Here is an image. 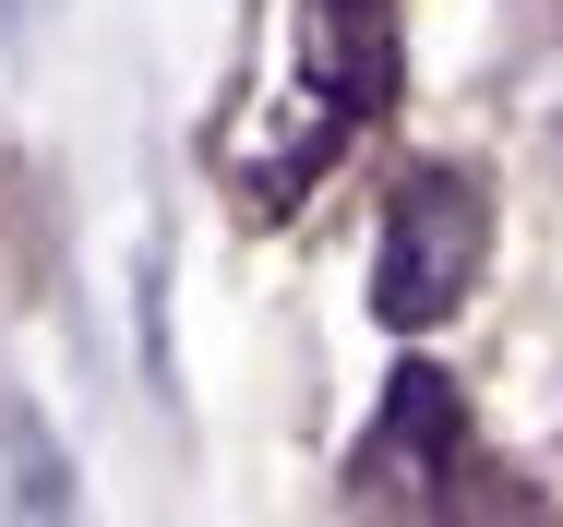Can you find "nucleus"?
<instances>
[{
	"label": "nucleus",
	"instance_id": "obj_1",
	"mask_svg": "<svg viewBox=\"0 0 563 527\" xmlns=\"http://www.w3.org/2000/svg\"><path fill=\"white\" fill-rule=\"evenodd\" d=\"M479 276V193L467 180H408L384 216V252H372V312L384 323H444Z\"/></svg>",
	"mask_w": 563,
	"mask_h": 527
},
{
	"label": "nucleus",
	"instance_id": "obj_2",
	"mask_svg": "<svg viewBox=\"0 0 563 527\" xmlns=\"http://www.w3.org/2000/svg\"><path fill=\"white\" fill-rule=\"evenodd\" d=\"M432 480H455V384L444 372H396V408L360 443V492L384 504H432Z\"/></svg>",
	"mask_w": 563,
	"mask_h": 527
}]
</instances>
